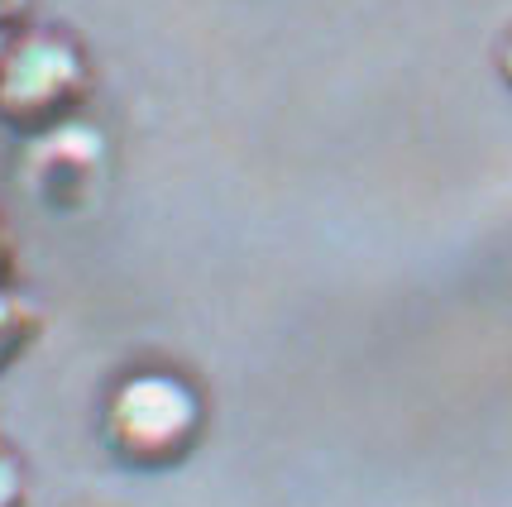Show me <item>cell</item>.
Instances as JSON below:
<instances>
[{
  "instance_id": "cell-4",
  "label": "cell",
  "mask_w": 512,
  "mask_h": 507,
  "mask_svg": "<svg viewBox=\"0 0 512 507\" xmlns=\"http://www.w3.org/2000/svg\"><path fill=\"white\" fill-rule=\"evenodd\" d=\"M0 507H24V469L10 450H0Z\"/></svg>"
},
{
  "instance_id": "cell-2",
  "label": "cell",
  "mask_w": 512,
  "mask_h": 507,
  "mask_svg": "<svg viewBox=\"0 0 512 507\" xmlns=\"http://www.w3.org/2000/svg\"><path fill=\"white\" fill-rule=\"evenodd\" d=\"M91 91L82 48L63 34H20L0 63V120L29 134H48L77 120Z\"/></svg>"
},
{
  "instance_id": "cell-6",
  "label": "cell",
  "mask_w": 512,
  "mask_h": 507,
  "mask_svg": "<svg viewBox=\"0 0 512 507\" xmlns=\"http://www.w3.org/2000/svg\"><path fill=\"white\" fill-rule=\"evenodd\" d=\"M498 72H503V82L512 87V34L503 39V48H498Z\"/></svg>"
},
{
  "instance_id": "cell-5",
  "label": "cell",
  "mask_w": 512,
  "mask_h": 507,
  "mask_svg": "<svg viewBox=\"0 0 512 507\" xmlns=\"http://www.w3.org/2000/svg\"><path fill=\"white\" fill-rule=\"evenodd\" d=\"M29 5H34V0H0V39L29 15Z\"/></svg>"
},
{
  "instance_id": "cell-7",
  "label": "cell",
  "mask_w": 512,
  "mask_h": 507,
  "mask_svg": "<svg viewBox=\"0 0 512 507\" xmlns=\"http://www.w3.org/2000/svg\"><path fill=\"white\" fill-rule=\"evenodd\" d=\"M5 44H10V39H0V63H5Z\"/></svg>"
},
{
  "instance_id": "cell-3",
  "label": "cell",
  "mask_w": 512,
  "mask_h": 507,
  "mask_svg": "<svg viewBox=\"0 0 512 507\" xmlns=\"http://www.w3.org/2000/svg\"><path fill=\"white\" fill-rule=\"evenodd\" d=\"M101 163H106V139L82 120H67L58 130L39 134V144L24 158L34 192L48 201H77L96 182Z\"/></svg>"
},
{
  "instance_id": "cell-1",
  "label": "cell",
  "mask_w": 512,
  "mask_h": 507,
  "mask_svg": "<svg viewBox=\"0 0 512 507\" xmlns=\"http://www.w3.org/2000/svg\"><path fill=\"white\" fill-rule=\"evenodd\" d=\"M201 421H206V407L187 378L168 369H139L111 388L101 431L125 464L158 469V464H178L197 445Z\"/></svg>"
}]
</instances>
